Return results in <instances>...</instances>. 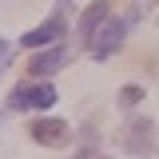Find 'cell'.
I'll return each mask as SVG.
<instances>
[{
    "mask_svg": "<svg viewBox=\"0 0 159 159\" xmlns=\"http://www.w3.org/2000/svg\"><path fill=\"white\" fill-rule=\"evenodd\" d=\"M135 16H139V8H131V12H123V16H107L103 24L96 28V36L88 40V52L96 60H107L111 52H116L119 44H123V32L135 24Z\"/></svg>",
    "mask_w": 159,
    "mask_h": 159,
    "instance_id": "obj_1",
    "label": "cell"
},
{
    "mask_svg": "<svg viewBox=\"0 0 159 159\" xmlns=\"http://www.w3.org/2000/svg\"><path fill=\"white\" fill-rule=\"evenodd\" d=\"M56 103V88L52 84H20L16 92L8 96V107L12 111H44Z\"/></svg>",
    "mask_w": 159,
    "mask_h": 159,
    "instance_id": "obj_2",
    "label": "cell"
},
{
    "mask_svg": "<svg viewBox=\"0 0 159 159\" xmlns=\"http://www.w3.org/2000/svg\"><path fill=\"white\" fill-rule=\"evenodd\" d=\"M64 28H68V0L60 4L52 16L44 20L40 28H32V32H24V48H40V44H52V40L64 36Z\"/></svg>",
    "mask_w": 159,
    "mask_h": 159,
    "instance_id": "obj_3",
    "label": "cell"
},
{
    "mask_svg": "<svg viewBox=\"0 0 159 159\" xmlns=\"http://www.w3.org/2000/svg\"><path fill=\"white\" fill-rule=\"evenodd\" d=\"M32 139L44 143V147H64V143L72 139V127H68L64 119H36V123H32Z\"/></svg>",
    "mask_w": 159,
    "mask_h": 159,
    "instance_id": "obj_4",
    "label": "cell"
},
{
    "mask_svg": "<svg viewBox=\"0 0 159 159\" xmlns=\"http://www.w3.org/2000/svg\"><path fill=\"white\" fill-rule=\"evenodd\" d=\"M64 60H68V48H48L28 60V76H52L56 68H64Z\"/></svg>",
    "mask_w": 159,
    "mask_h": 159,
    "instance_id": "obj_5",
    "label": "cell"
},
{
    "mask_svg": "<svg viewBox=\"0 0 159 159\" xmlns=\"http://www.w3.org/2000/svg\"><path fill=\"white\" fill-rule=\"evenodd\" d=\"M107 16H111V4H107V0H96V4H92V8L80 16V36H84V44L96 36V28H99Z\"/></svg>",
    "mask_w": 159,
    "mask_h": 159,
    "instance_id": "obj_6",
    "label": "cell"
},
{
    "mask_svg": "<svg viewBox=\"0 0 159 159\" xmlns=\"http://www.w3.org/2000/svg\"><path fill=\"white\" fill-rule=\"evenodd\" d=\"M119 99H123V103L131 107V103H139V99H143V92H139L135 84H131V88H123V92H119Z\"/></svg>",
    "mask_w": 159,
    "mask_h": 159,
    "instance_id": "obj_7",
    "label": "cell"
},
{
    "mask_svg": "<svg viewBox=\"0 0 159 159\" xmlns=\"http://www.w3.org/2000/svg\"><path fill=\"white\" fill-rule=\"evenodd\" d=\"M76 159H107V155H96V151H80Z\"/></svg>",
    "mask_w": 159,
    "mask_h": 159,
    "instance_id": "obj_8",
    "label": "cell"
}]
</instances>
